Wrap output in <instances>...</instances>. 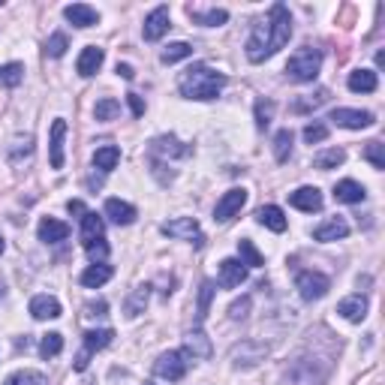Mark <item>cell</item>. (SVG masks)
<instances>
[{"label":"cell","mask_w":385,"mask_h":385,"mask_svg":"<svg viewBox=\"0 0 385 385\" xmlns=\"http://www.w3.org/2000/svg\"><path fill=\"white\" fill-rule=\"evenodd\" d=\"M289 36H292V15L283 3H274L268 19L259 21L247 39V60L250 64H262L265 58L277 54L289 43Z\"/></svg>","instance_id":"cell-1"},{"label":"cell","mask_w":385,"mask_h":385,"mask_svg":"<svg viewBox=\"0 0 385 385\" xmlns=\"http://www.w3.org/2000/svg\"><path fill=\"white\" fill-rule=\"evenodd\" d=\"M223 88H226V75L205 64H193L178 82L180 97L187 100H217V93Z\"/></svg>","instance_id":"cell-2"},{"label":"cell","mask_w":385,"mask_h":385,"mask_svg":"<svg viewBox=\"0 0 385 385\" xmlns=\"http://www.w3.org/2000/svg\"><path fill=\"white\" fill-rule=\"evenodd\" d=\"M319 67H322V51L304 45V49H298L292 58H289L286 75L292 78V82H298V84H307V82H313V78L319 75Z\"/></svg>","instance_id":"cell-3"},{"label":"cell","mask_w":385,"mask_h":385,"mask_svg":"<svg viewBox=\"0 0 385 385\" xmlns=\"http://www.w3.org/2000/svg\"><path fill=\"white\" fill-rule=\"evenodd\" d=\"M319 358H298L286 371V385H322L331 373V367H319Z\"/></svg>","instance_id":"cell-4"},{"label":"cell","mask_w":385,"mask_h":385,"mask_svg":"<svg viewBox=\"0 0 385 385\" xmlns=\"http://www.w3.org/2000/svg\"><path fill=\"white\" fill-rule=\"evenodd\" d=\"M187 367H190V361H187V352H180V349H169L154 361V373L160 376V380H169V382L184 380Z\"/></svg>","instance_id":"cell-5"},{"label":"cell","mask_w":385,"mask_h":385,"mask_svg":"<svg viewBox=\"0 0 385 385\" xmlns=\"http://www.w3.org/2000/svg\"><path fill=\"white\" fill-rule=\"evenodd\" d=\"M295 289H298V295H301L304 301H319V298L328 295L331 280H328L325 274H319V271H301L295 277Z\"/></svg>","instance_id":"cell-6"},{"label":"cell","mask_w":385,"mask_h":385,"mask_svg":"<svg viewBox=\"0 0 385 385\" xmlns=\"http://www.w3.org/2000/svg\"><path fill=\"white\" fill-rule=\"evenodd\" d=\"M265 355H268V343L259 340H241L229 349L232 367H256L259 361H265Z\"/></svg>","instance_id":"cell-7"},{"label":"cell","mask_w":385,"mask_h":385,"mask_svg":"<svg viewBox=\"0 0 385 385\" xmlns=\"http://www.w3.org/2000/svg\"><path fill=\"white\" fill-rule=\"evenodd\" d=\"M163 235H169V238H187V241H193L196 247H205V235L199 232V223H196L193 217L172 220V223L163 226Z\"/></svg>","instance_id":"cell-8"},{"label":"cell","mask_w":385,"mask_h":385,"mask_svg":"<svg viewBox=\"0 0 385 385\" xmlns=\"http://www.w3.org/2000/svg\"><path fill=\"white\" fill-rule=\"evenodd\" d=\"M244 205H247V190H244V187H235V190L223 193V199L217 202L214 220H217V223H229V220L238 214V211L244 208Z\"/></svg>","instance_id":"cell-9"},{"label":"cell","mask_w":385,"mask_h":385,"mask_svg":"<svg viewBox=\"0 0 385 385\" xmlns=\"http://www.w3.org/2000/svg\"><path fill=\"white\" fill-rule=\"evenodd\" d=\"M328 121L337 124V127H347V130H364L373 124V115L361 112V108H334Z\"/></svg>","instance_id":"cell-10"},{"label":"cell","mask_w":385,"mask_h":385,"mask_svg":"<svg viewBox=\"0 0 385 385\" xmlns=\"http://www.w3.org/2000/svg\"><path fill=\"white\" fill-rule=\"evenodd\" d=\"M172 27V19H169V6H156V10L145 19V39L148 43H156V39L166 36V30Z\"/></svg>","instance_id":"cell-11"},{"label":"cell","mask_w":385,"mask_h":385,"mask_svg":"<svg viewBox=\"0 0 385 385\" xmlns=\"http://www.w3.org/2000/svg\"><path fill=\"white\" fill-rule=\"evenodd\" d=\"M247 280V268L241 265V259H223L220 262V286L223 289H235Z\"/></svg>","instance_id":"cell-12"},{"label":"cell","mask_w":385,"mask_h":385,"mask_svg":"<svg viewBox=\"0 0 385 385\" xmlns=\"http://www.w3.org/2000/svg\"><path fill=\"white\" fill-rule=\"evenodd\" d=\"M103 60H106V51L100 49V45H88L82 54H78V75H84V78H91V75H97L100 73V67H103Z\"/></svg>","instance_id":"cell-13"},{"label":"cell","mask_w":385,"mask_h":385,"mask_svg":"<svg viewBox=\"0 0 385 385\" xmlns=\"http://www.w3.org/2000/svg\"><path fill=\"white\" fill-rule=\"evenodd\" d=\"M289 205L313 214V211H322V193L316 190V187H298V190L289 196Z\"/></svg>","instance_id":"cell-14"},{"label":"cell","mask_w":385,"mask_h":385,"mask_svg":"<svg viewBox=\"0 0 385 385\" xmlns=\"http://www.w3.org/2000/svg\"><path fill=\"white\" fill-rule=\"evenodd\" d=\"M349 235V223L343 217H328L325 223H319L316 229H313V238L316 241H340Z\"/></svg>","instance_id":"cell-15"},{"label":"cell","mask_w":385,"mask_h":385,"mask_svg":"<svg viewBox=\"0 0 385 385\" xmlns=\"http://www.w3.org/2000/svg\"><path fill=\"white\" fill-rule=\"evenodd\" d=\"M64 136H67V121L58 117V121L51 124V141H49L51 169H64Z\"/></svg>","instance_id":"cell-16"},{"label":"cell","mask_w":385,"mask_h":385,"mask_svg":"<svg viewBox=\"0 0 385 385\" xmlns=\"http://www.w3.org/2000/svg\"><path fill=\"white\" fill-rule=\"evenodd\" d=\"M151 154L154 156H190V145L178 141L175 136H160L151 141Z\"/></svg>","instance_id":"cell-17"},{"label":"cell","mask_w":385,"mask_h":385,"mask_svg":"<svg viewBox=\"0 0 385 385\" xmlns=\"http://www.w3.org/2000/svg\"><path fill=\"white\" fill-rule=\"evenodd\" d=\"M64 15H67V21H73L75 27H93L100 21V12L93 10V6H88V3H69L64 10Z\"/></svg>","instance_id":"cell-18"},{"label":"cell","mask_w":385,"mask_h":385,"mask_svg":"<svg viewBox=\"0 0 385 385\" xmlns=\"http://www.w3.org/2000/svg\"><path fill=\"white\" fill-rule=\"evenodd\" d=\"M36 232H39V241H45V244H58V241H67L69 226L60 223V220H54V217H45V220H39Z\"/></svg>","instance_id":"cell-19"},{"label":"cell","mask_w":385,"mask_h":385,"mask_svg":"<svg viewBox=\"0 0 385 385\" xmlns=\"http://www.w3.org/2000/svg\"><path fill=\"white\" fill-rule=\"evenodd\" d=\"M337 313H340L347 322H361L367 316V298L364 295H349L337 304Z\"/></svg>","instance_id":"cell-20"},{"label":"cell","mask_w":385,"mask_h":385,"mask_svg":"<svg viewBox=\"0 0 385 385\" xmlns=\"http://www.w3.org/2000/svg\"><path fill=\"white\" fill-rule=\"evenodd\" d=\"M364 187L358 184V180H337V187H334V199L337 202H347V205H358V202H364Z\"/></svg>","instance_id":"cell-21"},{"label":"cell","mask_w":385,"mask_h":385,"mask_svg":"<svg viewBox=\"0 0 385 385\" xmlns=\"http://www.w3.org/2000/svg\"><path fill=\"white\" fill-rule=\"evenodd\" d=\"M30 316L34 319H58L60 316V301L51 295H36L30 301Z\"/></svg>","instance_id":"cell-22"},{"label":"cell","mask_w":385,"mask_h":385,"mask_svg":"<svg viewBox=\"0 0 385 385\" xmlns=\"http://www.w3.org/2000/svg\"><path fill=\"white\" fill-rule=\"evenodd\" d=\"M256 220L271 232H286V214L277 205H262L256 211Z\"/></svg>","instance_id":"cell-23"},{"label":"cell","mask_w":385,"mask_h":385,"mask_svg":"<svg viewBox=\"0 0 385 385\" xmlns=\"http://www.w3.org/2000/svg\"><path fill=\"white\" fill-rule=\"evenodd\" d=\"M106 217L112 220V223H117V226H130L132 220H136V208H132L130 202L108 199V202H106Z\"/></svg>","instance_id":"cell-24"},{"label":"cell","mask_w":385,"mask_h":385,"mask_svg":"<svg viewBox=\"0 0 385 385\" xmlns=\"http://www.w3.org/2000/svg\"><path fill=\"white\" fill-rule=\"evenodd\" d=\"M349 91L352 93H373L380 88V78H376L373 69H355V73H349Z\"/></svg>","instance_id":"cell-25"},{"label":"cell","mask_w":385,"mask_h":385,"mask_svg":"<svg viewBox=\"0 0 385 385\" xmlns=\"http://www.w3.org/2000/svg\"><path fill=\"white\" fill-rule=\"evenodd\" d=\"M328 100H331V91H328V88H319L316 93H307V97H298L295 103H292V112H298V115L316 112V108H319V106H325Z\"/></svg>","instance_id":"cell-26"},{"label":"cell","mask_w":385,"mask_h":385,"mask_svg":"<svg viewBox=\"0 0 385 385\" xmlns=\"http://www.w3.org/2000/svg\"><path fill=\"white\" fill-rule=\"evenodd\" d=\"M190 19L196 21V25H205V27H220L229 21V12L226 10H199V6H190Z\"/></svg>","instance_id":"cell-27"},{"label":"cell","mask_w":385,"mask_h":385,"mask_svg":"<svg viewBox=\"0 0 385 385\" xmlns=\"http://www.w3.org/2000/svg\"><path fill=\"white\" fill-rule=\"evenodd\" d=\"M112 265H106V262H97V265H91L88 271H82V286H88V289H100L103 283L112 280Z\"/></svg>","instance_id":"cell-28"},{"label":"cell","mask_w":385,"mask_h":385,"mask_svg":"<svg viewBox=\"0 0 385 385\" xmlns=\"http://www.w3.org/2000/svg\"><path fill=\"white\" fill-rule=\"evenodd\" d=\"M97 238H106V223H103V217H100V214L88 211V214L82 217V244L97 241Z\"/></svg>","instance_id":"cell-29"},{"label":"cell","mask_w":385,"mask_h":385,"mask_svg":"<svg viewBox=\"0 0 385 385\" xmlns=\"http://www.w3.org/2000/svg\"><path fill=\"white\" fill-rule=\"evenodd\" d=\"M148 298H151V286H148V283H141V286L132 289L130 298H127V304H124V310H127V316H130V319H132V316H139V313H145Z\"/></svg>","instance_id":"cell-30"},{"label":"cell","mask_w":385,"mask_h":385,"mask_svg":"<svg viewBox=\"0 0 385 385\" xmlns=\"http://www.w3.org/2000/svg\"><path fill=\"white\" fill-rule=\"evenodd\" d=\"M117 163H121V148H115V145H103V148H97L93 151V166L97 169H103V172H112Z\"/></svg>","instance_id":"cell-31"},{"label":"cell","mask_w":385,"mask_h":385,"mask_svg":"<svg viewBox=\"0 0 385 385\" xmlns=\"http://www.w3.org/2000/svg\"><path fill=\"white\" fill-rule=\"evenodd\" d=\"M184 343H187V352H190L193 358H211V340L199 331V328L187 334V337H184Z\"/></svg>","instance_id":"cell-32"},{"label":"cell","mask_w":385,"mask_h":385,"mask_svg":"<svg viewBox=\"0 0 385 385\" xmlns=\"http://www.w3.org/2000/svg\"><path fill=\"white\" fill-rule=\"evenodd\" d=\"M343 160H347V151H343V148H328V151H322V154L313 156V166L322 169V172H328V169L343 166Z\"/></svg>","instance_id":"cell-33"},{"label":"cell","mask_w":385,"mask_h":385,"mask_svg":"<svg viewBox=\"0 0 385 385\" xmlns=\"http://www.w3.org/2000/svg\"><path fill=\"white\" fill-rule=\"evenodd\" d=\"M115 340V331L112 328H100V331H84V349L91 352H100V349H106L108 343Z\"/></svg>","instance_id":"cell-34"},{"label":"cell","mask_w":385,"mask_h":385,"mask_svg":"<svg viewBox=\"0 0 385 385\" xmlns=\"http://www.w3.org/2000/svg\"><path fill=\"white\" fill-rule=\"evenodd\" d=\"M238 256H241V265H244V268H259V265H265L262 253H259L256 244L250 238H241L238 241Z\"/></svg>","instance_id":"cell-35"},{"label":"cell","mask_w":385,"mask_h":385,"mask_svg":"<svg viewBox=\"0 0 385 385\" xmlns=\"http://www.w3.org/2000/svg\"><path fill=\"white\" fill-rule=\"evenodd\" d=\"M289 156H292V130H277V136H274V160L286 163Z\"/></svg>","instance_id":"cell-36"},{"label":"cell","mask_w":385,"mask_h":385,"mask_svg":"<svg viewBox=\"0 0 385 385\" xmlns=\"http://www.w3.org/2000/svg\"><path fill=\"white\" fill-rule=\"evenodd\" d=\"M190 54H193V45H190V43H172V45H166V49H163L160 60H163V64H178V60L190 58Z\"/></svg>","instance_id":"cell-37"},{"label":"cell","mask_w":385,"mask_h":385,"mask_svg":"<svg viewBox=\"0 0 385 385\" xmlns=\"http://www.w3.org/2000/svg\"><path fill=\"white\" fill-rule=\"evenodd\" d=\"M60 349H64V334H58V331L45 334L43 340H39V355H43V358L60 355Z\"/></svg>","instance_id":"cell-38"},{"label":"cell","mask_w":385,"mask_h":385,"mask_svg":"<svg viewBox=\"0 0 385 385\" xmlns=\"http://www.w3.org/2000/svg\"><path fill=\"white\" fill-rule=\"evenodd\" d=\"M117 115H121V103L112 100V97L100 100V103L93 106V117H97V121H115Z\"/></svg>","instance_id":"cell-39"},{"label":"cell","mask_w":385,"mask_h":385,"mask_svg":"<svg viewBox=\"0 0 385 385\" xmlns=\"http://www.w3.org/2000/svg\"><path fill=\"white\" fill-rule=\"evenodd\" d=\"M21 78H25V67L21 64H6L0 69V84H6V88H19Z\"/></svg>","instance_id":"cell-40"},{"label":"cell","mask_w":385,"mask_h":385,"mask_svg":"<svg viewBox=\"0 0 385 385\" xmlns=\"http://www.w3.org/2000/svg\"><path fill=\"white\" fill-rule=\"evenodd\" d=\"M3 385H45V376L39 371H15Z\"/></svg>","instance_id":"cell-41"},{"label":"cell","mask_w":385,"mask_h":385,"mask_svg":"<svg viewBox=\"0 0 385 385\" xmlns=\"http://www.w3.org/2000/svg\"><path fill=\"white\" fill-rule=\"evenodd\" d=\"M67 49H69L67 34H51L49 43H45V54H49V58H64Z\"/></svg>","instance_id":"cell-42"},{"label":"cell","mask_w":385,"mask_h":385,"mask_svg":"<svg viewBox=\"0 0 385 385\" xmlns=\"http://www.w3.org/2000/svg\"><path fill=\"white\" fill-rule=\"evenodd\" d=\"M364 160H371L373 169H385V145H382V141H367Z\"/></svg>","instance_id":"cell-43"},{"label":"cell","mask_w":385,"mask_h":385,"mask_svg":"<svg viewBox=\"0 0 385 385\" xmlns=\"http://www.w3.org/2000/svg\"><path fill=\"white\" fill-rule=\"evenodd\" d=\"M84 253H88V259H91L93 265H97V262H106V256H108V244H106V238L88 241V244H84Z\"/></svg>","instance_id":"cell-44"},{"label":"cell","mask_w":385,"mask_h":385,"mask_svg":"<svg viewBox=\"0 0 385 385\" xmlns=\"http://www.w3.org/2000/svg\"><path fill=\"white\" fill-rule=\"evenodd\" d=\"M325 139H328V127L322 121H313L304 127V141H307V145H319V141H325Z\"/></svg>","instance_id":"cell-45"},{"label":"cell","mask_w":385,"mask_h":385,"mask_svg":"<svg viewBox=\"0 0 385 385\" xmlns=\"http://www.w3.org/2000/svg\"><path fill=\"white\" fill-rule=\"evenodd\" d=\"M211 298H214V283H211V280H205V283H202V289H199V313H196V319H199V322L208 316Z\"/></svg>","instance_id":"cell-46"},{"label":"cell","mask_w":385,"mask_h":385,"mask_svg":"<svg viewBox=\"0 0 385 385\" xmlns=\"http://www.w3.org/2000/svg\"><path fill=\"white\" fill-rule=\"evenodd\" d=\"M271 117H274V103L271 100H259L256 103V127L265 130L271 124Z\"/></svg>","instance_id":"cell-47"},{"label":"cell","mask_w":385,"mask_h":385,"mask_svg":"<svg viewBox=\"0 0 385 385\" xmlns=\"http://www.w3.org/2000/svg\"><path fill=\"white\" fill-rule=\"evenodd\" d=\"M247 313H250V298H241V301H235L232 307H229V316L232 319H247Z\"/></svg>","instance_id":"cell-48"},{"label":"cell","mask_w":385,"mask_h":385,"mask_svg":"<svg viewBox=\"0 0 385 385\" xmlns=\"http://www.w3.org/2000/svg\"><path fill=\"white\" fill-rule=\"evenodd\" d=\"M127 103H130V108H132V115H136V117L145 115V103H141L139 93H127Z\"/></svg>","instance_id":"cell-49"},{"label":"cell","mask_w":385,"mask_h":385,"mask_svg":"<svg viewBox=\"0 0 385 385\" xmlns=\"http://www.w3.org/2000/svg\"><path fill=\"white\" fill-rule=\"evenodd\" d=\"M67 211H69V214H75L78 220H82L84 214H88V208H84V202H78V199H69V202H67Z\"/></svg>","instance_id":"cell-50"},{"label":"cell","mask_w":385,"mask_h":385,"mask_svg":"<svg viewBox=\"0 0 385 385\" xmlns=\"http://www.w3.org/2000/svg\"><path fill=\"white\" fill-rule=\"evenodd\" d=\"M88 313H84V316H106V310H108V304L106 301H97V304H88V307H84Z\"/></svg>","instance_id":"cell-51"},{"label":"cell","mask_w":385,"mask_h":385,"mask_svg":"<svg viewBox=\"0 0 385 385\" xmlns=\"http://www.w3.org/2000/svg\"><path fill=\"white\" fill-rule=\"evenodd\" d=\"M88 361H91V352L82 349V352H78V358H75V371H84V367H88Z\"/></svg>","instance_id":"cell-52"},{"label":"cell","mask_w":385,"mask_h":385,"mask_svg":"<svg viewBox=\"0 0 385 385\" xmlns=\"http://www.w3.org/2000/svg\"><path fill=\"white\" fill-rule=\"evenodd\" d=\"M115 73L121 75V78H127V82H130L132 75H136V73H132V67H130V64H117V67H115Z\"/></svg>","instance_id":"cell-53"},{"label":"cell","mask_w":385,"mask_h":385,"mask_svg":"<svg viewBox=\"0 0 385 385\" xmlns=\"http://www.w3.org/2000/svg\"><path fill=\"white\" fill-rule=\"evenodd\" d=\"M6 295V286H3V280H0V298H3Z\"/></svg>","instance_id":"cell-54"},{"label":"cell","mask_w":385,"mask_h":385,"mask_svg":"<svg viewBox=\"0 0 385 385\" xmlns=\"http://www.w3.org/2000/svg\"><path fill=\"white\" fill-rule=\"evenodd\" d=\"M3 247H6V241H3V235H0V253H3Z\"/></svg>","instance_id":"cell-55"},{"label":"cell","mask_w":385,"mask_h":385,"mask_svg":"<svg viewBox=\"0 0 385 385\" xmlns=\"http://www.w3.org/2000/svg\"><path fill=\"white\" fill-rule=\"evenodd\" d=\"M145 385H151V382H145Z\"/></svg>","instance_id":"cell-56"}]
</instances>
